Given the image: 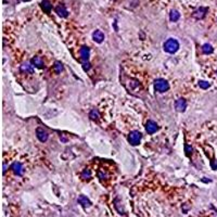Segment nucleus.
<instances>
[{"mask_svg":"<svg viewBox=\"0 0 217 217\" xmlns=\"http://www.w3.org/2000/svg\"><path fill=\"white\" fill-rule=\"evenodd\" d=\"M80 60L83 63V69L85 72L90 69V63H89V56H90V49L88 47H81L80 48Z\"/></svg>","mask_w":217,"mask_h":217,"instance_id":"f257e3e1","label":"nucleus"},{"mask_svg":"<svg viewBox=\"0 0 217 217\" xmlns=\"http://www.w3.org/2000/svg\"><path fill=\"white\" fill-rule=\"evenodd\" d=\"M179 49V44L176 39L174 38H169L165 41L164 44V50L168 53H175Z\"/></svg>","mask_w":217,"mask_h":217,"instance_id":"f03ea898","label":"nucleus"},{"mask_svg":"<svg viewBox=\"0 0 217 217\" xmlns=\"http://www.w3.org/2000/svg\"><path fill=\"white\" fill-rule=\"evenodd\" d=\"M154 88L156 91L159 92H165L169 89V84L165 79L159 78L154 81Z\"/></svg>","mask_w":217,"mask_h":217,"instance_id":"7ed1b4c3","label":"nucleus"},{"mask_svg":"<svg viewBox=\"0 0 217 217\" xmlns=\"http://www.w3.org/2000/svg\"><path fill=\"white\" fill-rule=\"evenodd\" d=\"M141 137H142L141 132H137V130H134V132H132L128 135V141H129V143L132 146H137V144L140 143Z\"/></svg>","mask_w":217,"mask_h":217,"instance_id":"20e7f679","label":"nucleus"},{"mask_svg":"<svg viewBox=\"0 0 217 217\" xmlns=\"http://www.w3.org/2000/svg\"><path fill=\"white\" fill-rule=\"evenodd\" d=\"M146 130L148 134H154L156 130H159V126L153 120H148L146 124Z\"/></svg>","mask_w":217,"mask_h":217,"instance_id":"39448f33","label":"nucleus"},{"mask_svg":"<svg viewBox=\"0 0 217 217\" xmlns=\"http://www.w3.org/2000/svg\"><path fill=\"white\" fill-rule=\"evenodd\" d=\"M11 169L17 176H22V175H23L24 168H23V165H22L20 162H14L11 166Z\"/></svg>","mask_w":217,"mask_h":217,"instance_id":"423d86ee","label":"nucleus"},{"mask_svg":"<svg viewBox=\"0 0 217 217\" xmlns=\"http://www.w3.org/2000/svg\"><path fill=\"white\" fill-rule=\"evenodd\" d=\"M20 69H21L22 73H25V74H33L34 73V65L29 62L23 63L21 65Z\"/></svg>","mask_w":217,"mask_h":217,"instance_id":"0eeeda50","label":"nucleus"},{"mask_svg":"<svg viewBox=\"0 0 217 217\" xmlns=\"http://www.w3.org/2000/svg\"><path fill=\"white\" fill-rule=\"evenodd\" d=\"M36 136H37V138L39 139V141H41V142H46L47 140H48V134L42 128H37L36 129Z\"/></svg>","mask_w":217,"mask_h":217,"instance_id":"6e6552de","label":"nucleus"},{"mask_svg":"<svg viewBox=\"0 0 217 217\" xmlns=\"http://www.w3.org/2000/svg\"><path fill=\"white\" fill-rule=\"evenodd\" d=\"M175 108L177 110L178 112H183L186 108H187V101L183 99V98H180V99H178L176 103H175Z\"/></svg>","mask_w":217,"mask_h":217,"instance_id":"1a4fd4ad","label":"nucleus"},{"mask_svg":"<svg viewBox=\"0 0 217 217\" xmlns=\"http://www.w3.org/2000/svg\"><path fill=\"white\" fill-rule=\"evenodd\" d=\"M56 13L61 17H66L69 15V12H67L66 8L63 6V5H60V6L56 7Z\"/></svg>","mask_w":217,"mask_h":217,"instance_id":"9d476101","label":"nucleus"},{"mask_svg":"<svg viewBox=\"0 0 217 217\" xmlns=\"http://www.w3.org/2000/svg\"><path fill=\"white\" fill-rule=\"evenodd\" d=\"M30 63L34 65L35 67H37V69H44V61H42V59L40 57H34L32 59V61Z\"/></svg>","mask_w":217,"mask_h":217,"instance_id":"9b49d317","label":"nucleus"},{"mask_svg":"<svg viewBox=\"0 0 217 217\" xmlns=\"http://www.w3.org/2000/svg\"><path fill=\"white\" fill-rule=\"evenodd\" d=\"M206 12H207V8H200V9H198L195 12H193L192 17L198 19V20H200V19H203V17H205Z\"/></svg>","mask_w":217,"mask_h":217,"instance_id":"f8f14e48","label":"nucleus"},{"mask_svg":"<svg viewBox=\"0 0 217 217\" xmlns=\"http://www.w3.org/2000/svg\"><path fill=\"white\" fill-rule=\"evenodd\" d=\"M77 202H78L81 206H84V207H89V206H91V202H90V200H89L87 196H85V195H80L79 198L77 199Z\"/></svg>","mask_w":217,"mask_h":217,"instance_id":"ddd939ff","label":"nucleus"},{"mask_svg":"<svg viewBox=\"0 0 217 217\" xmlns=\"http://www.w3.org/2000/svg\"><path fill=\"white\" fill-rule=\"evenodd\" d=\"M92 38L93 40L98 42V44H100V42H102L103 39H104V35L101 30H96V32H93V34H92Z\"/></svg>","mask_w":217,"mask_h":217,"instance_id":"4468645a","label":"nucleus"},{"mask_svg":"<svg viewBox=\"0 0 217 217\" xmlns=\"http://www.w3.org/2000/svg\"><path fill=\"white\" fill-rule=\"evenodd\" d=\"M40 6H41V9L46 12V13H49V12L51 11L52 6H51V3H50V1H49V0H42Z\"/></svg>","mask_w":217,"mask_h":217,"instance_id":"2eb2a0df","label":"nucleus"},{"mask_svg":"<svg viewBox=\"0 0 217 217\" xmlns=\"http://www.w3.org/2000/svg\"><path fill=\"white\" fill-rule=\"evenodd\" d=\"M81 178L83 179H85V180H89L90 178H91V171L89 169V168H85L84 171H81Z\"/></svg>","mask_w":217,"mask_h":217,"instance_id":"dca6fc26","label":"nucleus"},{"mask_svg":"<svg viewBox=\"0 0 217 217\" xmlns=\"http://www.w3.org/2000/svg\"><path fill=\"white\" fill-rule=\"evenodd\" d=\"M202 51L204 52L205 54H211V53H213L214 49H213L212 45H210V44H204L203 47H202Z\"/></svg>","mask_w":217,"mask_h":217,"instance_id":"f3484780","label":"nucleus"},{"mask_svg":"<svg viewBox=\"0 0 217 217\" xmlns=\"http://www.w3.org/2000/svg\"><path fill=\"white\" fill-rule=\"evenodd\" d=\"M179 17H180V14H179V12L176 11V10H173V11L169 13V19H171V22H176V21H178Z\"/></svg>","mask_w":217,"mask_h":217,"instance_id":"a211bd4d","label":"nucleus"},{"mask_svg":"<svg viewBox=\"0 0 217 217\" xmlns=\"http://www.w3.org/2000/svg\"><path fill=\"white\" fill-rule=\"evenodd\" d=\"M53 71H54L56 73H58V74H60V73H61V72L63 71V65H62V63L59 62V61H57V62H54V65H53Z\"/></svg>","mask_w":217,"mask_h":217,"instance_id":"6ab92c4d","label":"nucleus"},{"mask_svg":"<svg viewBox=\"0 0 217 217\" xmlns=\"http://www.w3.org/2000/svg\"><path fill=\"white\" fill-rule=\"evenodd\" d=\"M89 117H90L92 120H98V118H99V111L96 110V108L91 110L90 113H89Z\"/></svg>","mask_w":217,"mask_h":217,"instance_id":"aec40b11","label":"nucleus"},{"mask_svg":"<svg viewBox=\"0 0 217 217\" xmlns=\"http://www.w3.org/2000/svg\"><path fill=\"white\" fill-rule=\"evenodd\" d=\"M199 86H200V88H202V89H207V88H210L211 84H210L208 81H205V80H200V81H199Z\"/></svg>","mask_w":217,"mask_h":217,"instance_id":"412c9836","label":"nucleus"},{"mask_svg":"<svg viewBox=\"0 0 217 217\" xmlns=\"http://www.w3.org/2000/svg\"><path fill=\"white\" fill-rule=\"evenodd\" d=\"M185 152H186V155H187V156H190V154L192 153V148H191L190 146H188L187 143L185 144Z\"/></svg>","mask_w":217,"mask_h":217,"instance_id":"4be33fe9","label":"nucleus"},{"mask_svg":"<svg viewBox=\"0 0 217 217\" xmlns=\"http://www.w3.org/2000/svg\"><path fill=\"white\" fill-rule=\"evenodd\" d=\"M98 177L100 178L101 180H103V179H107L108 176H107V174H104V173H102V171H99V173H98Z\"/></svg>","mask_w":217,"mask_h":217,"instance_id":"5701e85b","label":"nucleus"},{"mask_svg":"<svg viewBox=\"0 0 217 217\" xmlns=\"http://www.w3.org/2000/svg\"><path fill=\"white\" fill-rule=\"evenodd\" d=\"M216 74H217V72H216Z\"/></svg>","mask_w":217,"mask_h":217,"instance_id":"b1692460","label":"nucleus"}]
</instances>
